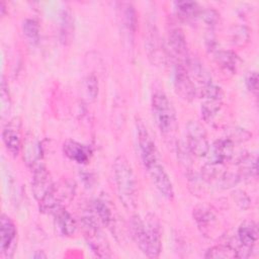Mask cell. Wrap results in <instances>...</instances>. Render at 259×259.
Instances as JSON below:
<instances>
[{
	"label": "cell",
	"mask_w": 259,
	"mask_h": 259,
	"mask_svg": "<svg viewBox=\"0 0 259 259\" xmlns=\"http://www.w3.org/2000/svg\"><path fill=\"white\" fill-rule=\"evenodd\" d=\"M131 233L139 249L147 257H159L162 249L161 229L154 215L149 214L145 219L134 215L131 220Z\"/></svg>",
	"instance_id": "obj_1"
},
{
	"label": "cell",
	"mask_w": 259,
	"mask_h": 259,
	"mask_svg": "<svg viewBox=\"0 0 259 259\" xmlns=\"http://www.w3.org/2000/svg\"><path fill=\"white\" fill-rule=\"evenodd\" d=\"M113 179L117 195L127 209L136 207L138 199V182L128 160L120 155L113 162Z\"/></svg>",
	"instance_id": "obj_2"
},
{
	"label": "cell",
	"mask_w": 259,
	"mask_h": 259,
	"mask_svg": "<svg viewBox=\"0 0 259 259\" xmlns=\"http://www.w3.org/2000/svg\"><path fill=\"white\" fill-rule=\"evenodd\" d=\"M152 113L160 133L166 138L172 137L177 128V118L172 102L163 91H157L152 97Z\"/></svg>",
	"instance_id": "obj_3"
},
{
	"label": "cell",
	"mask_w": 259,
	"mask_h": 259,
	"mask_svg": "<svg viewBox=\"0 0 259 259\" xmlns=\"http://www.w3.org/2000/svg\"><path fill=\"white\" fill-rule=\"evenodd\" d=\"M202 98L201 116L204 120L212 119L222 108L224 92L223 89L212 81L203 86L199 93Z\"/></svg>",
	"instance_id": "obj_4"
},
{
	"label": "cell",
	"mask_w": 259,
	"mask_h": 259,
	"mask_svg": "<svg viewBox=\"0 0 259 259\" xmlns=\"http://www.w3.org/2000/svg\"><path fill=\"white\" fill-rule=\"evenodd\" d=\"M186 146L191 155L195 157L202 158L208 154L209 144L206 132L195 120H190L186 125Z\"/></svg>",
	"instance_id": "obj_5"
},
{
	"label": "cell",
	"mask_w": 259,
	"mask_h": 259,
	"mask_svg": "<svg viewBox=\"0 0 259 259\" xmlns=\"http://www.w3.org/2000/svg\"><path fill=\"white\" fill-rule=\"evenodd\" d=\"M188 65L189 63H174V87L176 93L182 99L191 101L197 95V89L190 75Z\"/></svg>",
	"instance_id": "obj_6"
},
{
	"label": "cell",
	"mask_w": 259,
	"mask_h": 259,
	"mask_svg": "<svg viewBox=\"0 0 259 259\" xmlns=\"http://www.w3.org/2000/svg\"><path fill=\"white\" fill-rule=\"evenodd\" d=\"M137 137L140 155L145 168L147 169L155 163L160 162L161 159L156 145L142 120H137Z\"/></svg>",
	"instance_id": "obj_7"
},
{
	"label": "cell",
	"mask_w": 259,
	"mask_h": 259,
	"mask_svg": "<svg viewBox=\"0 0 259 259\" xmlns=\"http://www.w3.org/2000/svg\"><path fill=\"white\" fill-rule=\"evenodd\" d=\"M237 240L239 247L236 248L238 258H248L258 240V227L252 220L243 222L237 231Z\"/></svg>",
	"instance_id": "obj_8"
},
{
	"label": "cell",
	"mask_w": 259,
	"mask_h": 259,
	"mask_svg": "<svg viewBox=\"0 0 259 259\" xmlns=\"http://www.w3.org/2000/svg\"><path fill=\"white\" fill-rule=\"evenodd\" d=\"M168 47L174 63H189L190 57L186 37L179 26L171 25L168 29Z\"/></svg>",
	"instance_id": "obj_9"
},
{
	"label": "cell",
	"mask_w": 259,
	"mask_h": 259,
	"mask_svg": "<svg viewBox=\"0 0 259 259\" xmlns=\"http://www.w3.org/2000/svg\"><path fill=\"white\" fill-rule=\"evenodd\" d=\"M54 187L55 185L51 174L45 165L39 164L32 169L31 188L34 197L38 202L47 197L53 191Z\"/></svg>",
	"instance_id": "obj_10"
},
{
	"label": "cell",
	"mask_w": 259,
	"mask_h": 259,
	"mask_svg": "<svg viewBox=\"0 0 259 259\" xmlns=\"http://www.w3.org/2000/svg\"><path fill=\"white\" fill-rule=\"evenodd\" d=\"M147 172H148L153 184L155 185L157 190L160 192V194L164 198H166L168 200H172L174 197L173 185H172L170 177L167 174L161 161L157 162L154 165L147 168Z\"/></svg>",
	"instance_id": "obj_11"
},
{
	"label": "cell",
	"mask_w": 259,
	"mask_h": 259,
	"mask_svg": "<svg viewBox=\"0 0 259 259\" xmlns=\"http://www.w3.org/2000/svg\"><path fill=\"white\" fill-rule=\"evenodd\" d=\"M234 153H235V147L232 139L230 138L219 139L212 144L211 147H209L208 163L215 166H222L233 159Z\"/></svg>",
	"instance_id": "obj_12"
},
{
	"label": "cell",
	"mask_w": 259,
	"mask_h": 259,
	"mask_svg": "<svg viewBox=\"0 0 259 259\" xmlns=\"http://www.w3.org/2000/svg\"><path fill=\"white\" fill-rule=\"evenodd\" d=\"M1 241H0V251L1 255L9 258L12 256L13 249L15 246V240L17 235V230L14 222L7 215H1Z\"/></svg>",
	"instance_id": "obj_13"
},
{
	"label": "cell",
	"mask_w": 259,
	"mask_h": 259,
	"mask_svg": "<svg viewBox=\"0 0 259 259\" xmlns=\"http://www.w3.org/2000/svg\"><path fill=\"white\" fill-rule=\"evenodd\" d=\"M20 123L19 121L12 120L7 123L2 130V140L6 150L16 157L22 149V141L20 136Z\"/></svg>",
	"instance_id": "obj_14"
},
{
	"label": "cell",
	"mask_w": 259,
	"mask_h": 259,
	"mask_svg": "<svg viewBox=\"0 0 259 259\" xmlns=\"http://www.w3.org/2000/svg\"><path fill=\"white\" fill-rule=\"evenodd\" d=\"M23 160L28 167L33 169L37 165L41 164V145L39 141L30 133H28L22 144Z\"/></svg>",
	"instance_id": "obj_15"
},
{
	"label": "cell",
	"mask_w": 259,
	"mask_h": 259,
	"mask_svg": "<svg viewBox=\"0 0 259 259\" xmlns=\"http://www.w3.org/2000/svg\"><path fill=\"white\" fill-rule=\"evenodd\" d=\"M118 7V19L122 29L131 37L135 34L137 29V12L134 5L130 2H119Z\"/></svg>",
	"instance_id": "obj_16"
},
{
	"label": "cell",
	"mask_w": 259,
	"mask_h": 259,
	"mask_svg": "<svg viewBox=\"0 0 259 259\" xmlns=\"http://www.w3.org/2000/svg\"><path fill=\"white\" fill-rule=\"evenodd\" d=\"M63 152L70 160L78 164L87 163L92 153L89 147L74 140H67L64 142Z\"/></svg>",
	"instance_id": "obj_17"
},
{
	"label": "cell",
	"mask_w": 259,
	"mask_h": 259,
	"mask_svg": "<svg viewBox=\"0 0 259 259\" xmlns=\"http://www.w3.org/2000/svg\"><path fill=\"white\" fill-rule=\"evenodd\" d=\"M52 215L54 217L55 226L62 236L70 237L74 235L77 228L76 222L74 218L71 215V213L67 211L64 206L57 208L52 213Z\"/></svg>",
	"instance_id": "obj_18"
},
{
	"label": "cell",
	"mask_w": 259,
	"mask_h": 259,
	"mask_svg": "<svg viewBox=\"0 0 259 259\" xmlns=\"http://www.w3.org/2000/svg\"><path fill=\"white\" fill-rule=\"evenodd\" d=\"M146 44H147V51L149 53L150 58L153 59V62H155L157 65L161 64L163 62L164 51L160 41L159 34L155 29V27L148 26Z\"/></svg>",
	"instance_id": "obj_19"
},
{
	"label": "cell",
	"mask_w": 259,
	"mask_h": 259,
	"mask_svg": "<svg viewBox=\"0 0 259 259\" xmlns=\"http://www.w3.org/2000/svg\"><path fill=\"white\" fill-rule=\"evenodd\" d=\"M174 11L177 17L183 21L194 20L201 13L200 7L194 1H176L174 2Z\"/></svg>",
	"instance_id": "obj_20"
},
{
	"label": "cell",
	"mask_w": 259,
	"mask_h": 259,
	"mask_svg": "<svg viewBox=\"0 0 259 259\" xmlns=\"http://www.w3.org/2000/svg\"><path fill=\"white\" fill-rule=\"evenodd\" d=\"M238 173L241 178H251L257 176V156L256 154H242L237 162Z\"/></svg>",
	"instance_id": "obj_21"
},
{
	"label": "cell",
	"mask_w": 259,
	"mask_h": 259,
	"mask_svg": "<svg viewBox=\"0 0 259 259\" xmlns=\"http://www.w3.org/2000/svg\"><path fill=\"white\" fill-rule=\"evenodd\" d=\"M91 210L95 219L103 226L109 227L112 224L113 214L106 201L102 199H95L92 203Z\"/></svg>",
	"instance_id": "obj_22"
},
{
	"label": "cell",
	"mask_w": 259,
	"mask_h": 259,
	"mask_svg": "<svg viewBox=\"0 0 259 259\" xmlns=\"http://www.w3.org/2000/svg\"><path fill=\"white\" fill-rule=\"evenodd\" d=\"M193 218L203 233H206L215 221L213 212L204 205H199L193 209Z\"/></svg>",
	"instance_id": "obj_23"
},
{
	"label": "cell",
	"mask_w": 259,
	"mask_h": 259,
	"mask_svg": "<svg viewBox=\"0 0 259 259\" xmlns=\"http://www.w3.org/2000/svg\"><path fill=\"white\" fill-rule=\"evenodd\" d=\"M205 258H238L236 247L230 244H220L208 249L204 255Z\"/></svg>",
	"instance_id": "obj_24"
},
{
	"label": "cell",
	"mask_w": 259,
	"mask_h": 259,
	"mask_svg": "<svg viewBox=\"0 0 259 259\" xmlns=\"http://www.w3.org/2000/svg\"><path fill=\"white\" fill-rule=\"evenodd\" d=\"M22 31L27 41L34 46L39 41V26L36 20L27 18L22 23Z\"/></svg>",
	"instance_id": "obj_25"
},
{
	"label": "cell",
	"mask_w": 259,
	"mask_h": 259,
	"mask_svg": "<svg viewBox=\"0 0 259 259\" xmlns=\"http://www.w3.org/2000/svg\"><path fill=\"white\" fill-rule=\"evenodd\" d=\"M85 92L90 101H93L98 94V82L94 75H90L85 80Z\"/></svg>",
	"instance_id": "obj_26"
},
{
	"label": "cell",
	"mask_w": 259,
	"mask_h": 259,
	"mask_svg": "<svg viewBox=\"0 0 259 259\" xmlns=\"http://www.w3.org/2000/svg\"><path fill=\"white\" fill-rule=\"evenodd\" d=\"M62 20H61V35L63 36V39L67 40L69 35L71 34L72 30V19L69 12L64 11L62 14Z\"/></svg>",
	"instance_id": "obj_27"
},
{
	"label": "cell",
	"mask_w": 259,
	"mask_h": 259,
	"mask_svg": "<svg viewBox=\"0 0 259 259\" xmlns=\"http://www.w3.org/2000/svg\"><path fill=\"white\" fill-rule=\"evenodd\" d=\"M1 109H2V114H6L8 112L9 107H10V97H9V91H8V85L5 82V79L2 78L1 82Z\"/></svg>",
	"instance_id": "obj_28"
},
{
	"label": "cell",
	"mask_w": 259,
	"mask_h": 259,
	"mask_svg": "<svg viewBox=\"0 0 259 259\" xmlns=\"http://www.w3.org/2000/svg\"><path fill=\"white\" fill-rule=\"evenodd\" d=\"M246 86L247 89L253 93L254 95H257L258 92V74L257 72H250L246 77Z\"/></svg>",
	"instance_id": "obj_29"
},
{
	"label": "cell",
	"mask_w": 259,
	"mask_h": 259,
	"mask_svg": "<svg viewBox=\"0 0 259 259\" xmlns=\"http://www.w3.org/2000/svg\"><path fill=\"white\" fill-rule=\"evenodd\" d=\"M200 15L208 25H214L218 21V13L214 10L207 9V10L201 11Z\"/></svg>",
	"instance_id": "obj_30"
},
{
	"label": "cell",
	"mask_w": 259,
	"mask_h": 259,
	"mask_svg": "<svg viewBox=\"0 0 259 259\" xmlns=\"http://www.w3.org/2000/svg\"><path fill=\"white\" fill-rule=\"evenodd\" d=\"M236 200H237V203L240 204L242 208L249 205V198L243 191L236 192Z\"/></svg>",
	"instance_id": "obj_31"
},
{
	"label": "cell",
	"mask_w": 259,
	"mask_h": 259,
	"mask_svg": "<svg viewBox=\"0 0 259 259\" xmlns=\"http://www.w3.org/2000/svg\"><path fill=\"white\" fill-rule=\"evenodd\" d=\"M5 11H6V6H5V3L3 1H1L0 3V12H1V16H4L5 14Z\"/></svg>",
	"instance_id": "obj_32"
},
{
	"label": "cell",
	"mask_w": 259,
	"mask_h": 259,
	"mask_svg": "<svg viewBox=\"0 0 259 259\" xmlns=\"http://www.w3.org/2000/svg\"><path fill=\"white\" fill-rule=\"evenodd\" d=\"M47 255L44 253H39V251H36V253L33 255V258H46Z\"/></svg>",
	"instance_id": "obj_33"
}]
</instances>
